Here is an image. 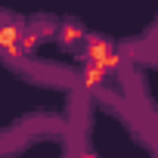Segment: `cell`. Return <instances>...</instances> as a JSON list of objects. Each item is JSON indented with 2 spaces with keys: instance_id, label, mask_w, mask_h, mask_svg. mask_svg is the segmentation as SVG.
<instances>
[{
  "instance_id": "cell-2",
  "label": "cell",
  "mask_w": 158,
  "mask_h": 158,
  "mask_svg": "<svg viewBox=\"0 0 158 158\" xmlns=\"http://www.w3.org/2000/svg\"><path fill=\"white\" fill-rule=\"evenodd\" d=\"M143 44H146V47H155V50H158V25H152V31L146 34V40H143Z\"/></svg>"
},
{
  "instance_id": "cell-1",
  "label": "cell",
  "mask_w": 158,
  "mask_h": 158,
  "mask_svg": "<svg viewBox=\"0 0 158 158\" xmlns=\"http://www.w3.org/2000/svg\"><path fill=\"white\" fill-rule=\"evenodd\" d=\"M87 34H90V31L77 22V19H65V22H59V28H56V40H59V47L68 50V53H81Z\"/></svg>"
}]
</instances>
